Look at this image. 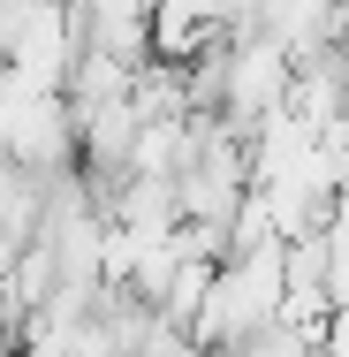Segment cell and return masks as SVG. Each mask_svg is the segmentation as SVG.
Masks as SVG:
<instances>
[{
	"instance_id": "277c9868",
	"label": "cell",
	"mask_w": 349,
	"mask_h": 357,
	"mask_svg": "<svg viewBox=\"0 0 349 357\" xmlns=\"http://www.w3.org/2000/svg\"><path fill=\"white\" fill-rule=\"evenodd\" d=\"M311 357H349V304H334V312L319 319V335H311Z\"/></svg>"
},
{
	"instance_id": "7a4b0ae2",
	"label": "cell",
	"mask_w": 349,
	"mask_h": 357,
	"mask_svg": "<svg viewBox=\"0 0 349 357\" xmlns=\"http://www.w3.org/2000/svg\"><path fill=\"white\" fill-rule=\"evenodd\" d=\"M288 76H296V61L281 54L274 38H258V31L220 38V99H212V122L235 130V137H251L266 114L288 107Z\"/></svg>"
},
{
	"instance_id": "5b68a950",
	"label": "cell",
	"mask_w": 349,
	"mask_h": 357,
	"mask_svg": "<svg viewBox=\"0 0 349 357\" xmlns=\"http://www.w3.org/2000/svg\"><path fill=\"white\" fill-rule=\"evenodd\" d=\"M167 357H205V350H190V342H183V350H167Z\"/></svg>"
},
{
	"instance_id": "6da1fadb",
	"label": "cell",
	"mask_w": 349,
	"mask_h": 357,
	"mask_svg": "<svg viewBox=\"0 0 349 357\" xmlns=\"http://www.w3.org/2000/svg\"><path fill=\"white\" fill-rule=\"evenodd\" d=\"M281 251L288 243H258V251H235L212 266V289L190 319V350H228L243 335H258L266 319H281Z\"/></svg>"
},
{
	"instance_id": "3957f363",
	"label": "cell",
	"mask_w": 349,
	"mask_h": 357,
	"mask_svg": "<svg viewBox=\"0 0 349 357\" xmlns=\"http://www.w3.org/2000/svg\"><path fill=\"white\" fill-rule=\"evenodd\" d=\"M319 274H327V304H349V206L319 228Z\"/></svg>"
}]
</instances>
